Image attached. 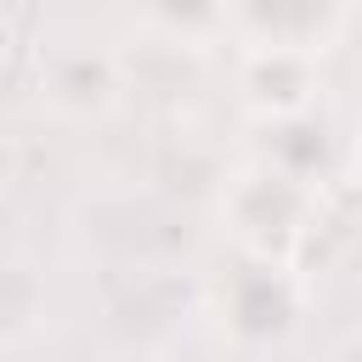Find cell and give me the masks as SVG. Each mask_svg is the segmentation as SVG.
I'll return each mask as SVG.
<instances>
[{"label": "cell", "instance_id": "3", "mask_svg": "<svg viewBox=\"0 0 362 362\" xmlns=\"http://www.w3.org/2000/svg\"><path fill=\"white\" fill-rule=\"evenodd\" d=\"M351 23V11L334 6H255V11H226V28L243 45H277V51H305L322 57L328 40Z\"/></svg>", "mask_w": 362, "mask_h": 362}, {"label": "cell", "instance_id": "1", "mask_svg": "<svg viewBox=\"0 0 362 362\" xmlns=\"http://www.w3.org/2000/svg\"><path fill=\"white\" fill-rule=\"evenodd\" d=\"M221 221L232 232V243L243 249V260H260V266H288L300 260V243L311 238L317 226V187L288 170V164H272V158H255L243 164L226 192H221Z\"/></svg>", "mask_w": 362, "mask_h": 362}, {"label": "cell", "instance_id": "4", "mask_svg": "<svg viewBox=\"0 0 362 362\" xmlns=\"http://www.w3.org/2000/svg\"><path fill=\"white\" fill-rule=\"evenodd\" d=\"M45 90H51V102L62 107V113H102V107H113V96H119V68H113V57H102V51H74V57H62L57 68H51V79H45Z\"/></svg>", "mask_w": 362, "mask_h": 362}, {"label": "cell", "instance_id": "2", "mask_svg": "<svg viewBox=\"0 0 362 362\" xmlns=\"http://www.w3.org/2000/svg\"><path fill=\"white\" fill-rule=\"evenodd\" d=\"M238 85L243 102L266 119H294L317 96V57L305 51H277V45H243L238 57Z\"/></svg>", "mask_w": 362, "mask_h": 362}, {"label": "cell", "instance_id": "5", "mask_svg": "<svg viewBox=\"0 0 362 362\" xmlns=\"http://www.w3.org/2000/svg\"><path fill=\"white\" fill-rule=\"evenodd\" d=\"M356 170H362V147H356Z\"/></svg>", "mask_w": 362, "mask_h": 362}]
</instances>
